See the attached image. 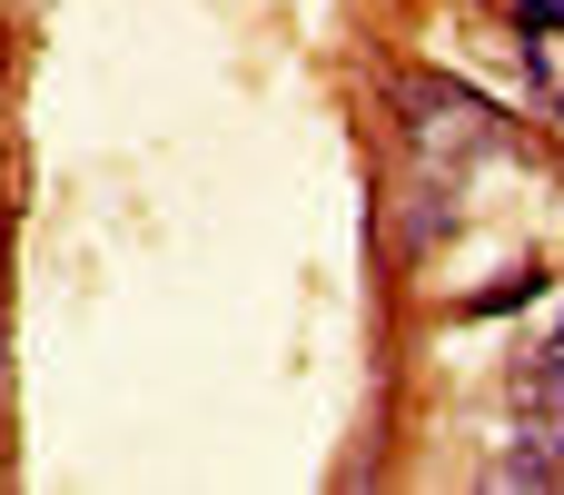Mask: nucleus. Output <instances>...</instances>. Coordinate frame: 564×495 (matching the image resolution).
Segmentation results:
<instances>
[{"mask_svg": "<svg viewBox=\"0 0 564 495\" xmlns=\"http://www.w3.org/2000/svg\"><path fill=\"white\" fill-rule=\"evenodd\" d=\"M535 288H545V278H535V268H525V278H506V288H476V298H466V308H476V318H496V308H516V298H535Z\"/></svg>", "mask_w": 564, "mask_h": 495, "instance_id": "1", "label": "nucleus"}, {"mask_svg": "<svg viewBox=\"0 0 564 495\" xmlns=\"http://www.w3.org/2000/svg\"><path fill=\"white\" fill-rule=\"evenodd\" d=\"M516 10H525V20H564V0H516Z\"/></svg>", "mask_w": 564, "mask_h": 495, "instance_id": "2", "label": "nucleus"}]
</instances>
